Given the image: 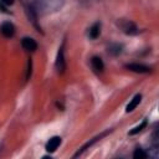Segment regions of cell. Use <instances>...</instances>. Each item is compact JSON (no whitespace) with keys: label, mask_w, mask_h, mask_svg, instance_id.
Masks as SVG:
<instances>
[{"label":"cell","mask_w":159,"mask_h":159,"mask_svg":"<svg viewBox=\"0 0 159 159\" xmlns=\"http://www.w3.org/2000/svg\"><path fill=\"white\" fill-rule=\"evenodd\" d=\"M21 45H22V47H24L26 51H29V52H34V51L37 48L36 41H35L34 39H31V37H24V39L21 40Z\"/></svg>","instance_id":"1"},{"label":"cell","mask_w":159,"mask_h":159,"mask_svg":"<svg viewBox=\"0 0 159 159\" xmlns=\"http://www.w3.org/2000/svg\"><path fill=\"white\" fill-rule=\"evenodd\" d=\"M0 32L5 37H12L14 34H15V26L11 22H4L0 27Z\"/></svg>","instance_id":"2"},{"label":"cell","mask_w":159,"mask_h":159,"mask_svg":"<svg viewBox=\"0 0 159 159\" xmlns=\"http://www.w3.org/2000/svg\"><path fill=\"white\" fill-rule=\"evenodd\" d=\"M125 68H128L129 71H133V72H138V73H148L150 71L149 67L140 65V63H128V65H125Z\"/></svg>","instance_id":"3"},{"label":"cell","mask_w":159,"mask_h":159,"mask_svg":"<svg viewBox=\"0 0 159 159\" xmlns=\"http://www.w3.org/2000/svg\"><path fill=\"white\" fill-rule=\"evenodd\" d=\"M56 68L58 72H63L66 68V63H65V58H63V47H60V51L57 53V60H56Z\"/></svg>","instance_id":"4"},{"label":"cell","mask_w":159,"mask_h":159,"mask_svg":"<svg viewBox=\"0 0 159 159\" xmlns=\"http://www.w3.org/2000/svg\"><path fill=\"white\" fill-rule=\"evenodd\" d=\"M60 144H61V138H60V137H52V138L47 142V144H46V150H47L48 153H53V152L58 148Z\"/></svg>","instance_id":"5"},{"label":"cell","mask_w":159,"mask_h":159,"mask_svg":"<svg viewBox=\"0 0 159 159\" xmlns=\"http://www.w3.org/2000/svg\"><path fill=\"white\" fill-rule=\"evenodd\" d=\"M140 101H142V94H135V96L130 99V102L127 104V107H125V112L129 113V112H132L133 109H135L137 106L140 103Z\"/></svg>","instance_id":"6"},{"label":"cell","mask_w":159,"mask_h":159,"mask_svg":"<svg viewBox=\"0 0 159 159\" xmlns=\"http://www.w3.org/2000/svg\"><path fill=\"white\" fill-rule=\"evenodd\" d=\"M91 65H92V68L97 72V73H99V72H102L103 71V68H104V65H103V61L99 58V57H92V60H91Z\"/></svg>","instance_id":"7"},{"label":"cell","mask_w":159,"mask_h":159,"mask_svg":"<svg viewBox=\"0 0 159 159\" xmlns=\"http://www.w3.org/2000/svg\"><path fill=\"white\" fill-rule=\"evenodd\" d=\"M101 32V25L98 22H96L91 29H89V37L91 39H97L98 35Z\"/></svg>","instance_id":"8"},{"label":"cell","mask_w":159,"mask_h":159,"mask_svg":"<svg viewBox=\"0 0 159 159\" xmlns=\"http://www.w3.org/2000/svg\"><path fill=\"white\" fill-rule=\"evenodd\" d=\"M145 127H147V119H144V120H143V122H142L139 125H137L135 128H133V129L129 132V134H130V135H134V134H137V133L142 132V130H143Z\"/></svg>","instance_id":"9"},{"label":"cell","mask_w":159,"mask_h":159,"mask_svg":"<svg viewBox=\"0 0 159 159\" xmlns=\"http://www.w3.org/2000/svg\"><path fill=\"white\" fill-rule=\"evenodd\" d=\"M133 158L134 159H145L147 158V153L142 149V148H137L133 153Z\"/></svg>","instance_id":"10"},{"label":"cell","mask_w":159,"mask_h":159,"mask_svg":"<svg viewBox=\"0 0 159 159\" xmlns=\"http://www.w3.org/2000/svg\"><path fill=\"white\" fill-rule=\"evenodd\" d=\"M124 30H125V32L127 34H137V27L132 24V22H129V24H127V26L124 27Z\"/></svg>","instance_id":"11"},{"label":"cell","mask_w":159,"mask_h":159,"mask_svg":"<svg viewBox=\"0 0 159 159\" xmlns=\"http://www.w3.org/2000/svg\"><path fill=\"white\" fill-rule=\"evenodd\" d=\"M0 2L4 4V5H12L14 4V0H0Z\"/></svg>","instance_id":"12"}]
</instances>
